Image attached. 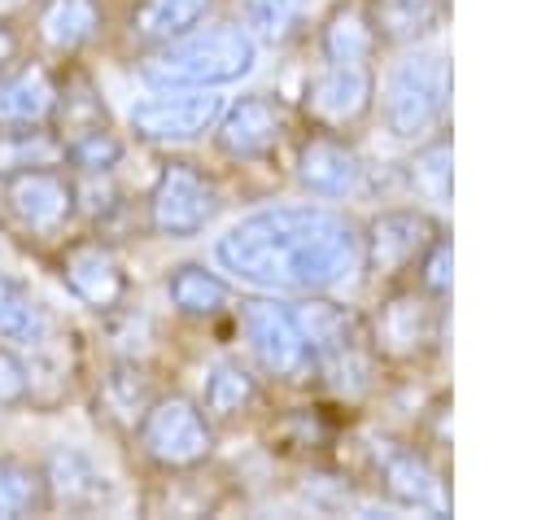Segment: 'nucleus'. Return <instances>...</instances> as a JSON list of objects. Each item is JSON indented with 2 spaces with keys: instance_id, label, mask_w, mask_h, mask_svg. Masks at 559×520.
I'll return each instance as SVG.
<instances>
[{
  "instance_id": "f257e3e1",
  "label": "nucleus",
  "mask_w": 559,
  "mask_h": 520,
  "mask_svg": "<svg viewBox=\"0 0 559 520\" xmlns=\"http://www.w3.org/2000/svg\"><path fill=\"white\" fill-rule=\"evenodd\" d=\"M214 258L236 280L266 293H328L354 275L358 232L319 205H271L218 236Z\"/></svg>"
},
{
  "instance_id": "f03ea898",
  "label": "nucleus",
  "mask_w": 559,
  "mask_h": 520,
  "mask_svg": "<svg viewBox=\"0 0 559 520\" xmlns=\"http://www.w3.org/2000/svg\"><path fill=\"white\" fill-rule=\"evenodd\" d=\"M258 61V39L240 22H218L205 31H188L148 48L140 61V79L148 87H223L249 74Z\"/></svg>"
},
{
  "instance_id": "7ed1b4c3",
  "label": "nucleus",
  "mask_w": 559,
  "mask_h": 520,
  "mask_svg": "<svg viewBox=\"0 0 559 520\" xmlns=\"http://www.w3.org/2000/svg\"><path fill=\"white\" fill-rule=\"evenodd\" d=\"M79 214V179L66 166H31L0 179V218L26 245H61Z\"/></svg>"
},
{
  "instance_id": "20e7f679",
  "label": "nucleus",
  "mask_w": 559,
  "mask_h": 520,
  "mask_svg": "<svg viewBox=\"0 0 559 520\" xmlns=\"http://www.w3.org/2000/svg\"><path fill=\"white\" fill-rule=\"evenodd\" d=\"M293 315L314 354V376H323L336 393H362L371 385V358H367L371 345H367V332L358 328V319L345 306L323 302V297L293 306Z\"/></svg>"
},
{
  "instance_id": "39448f33",
  "label": "nucleus",
  "mask_w": 559,
  "mask_h": 520,
  "mask_svg": "<svg viewBox=\"0 0 559 520\" xmlns=\"http://www.w3.org/2000/svg\"><path fill=\"white\" fill-rule=\"evenodd\" d=\"M140 454L162 472H192L214 454V424L188 393L170 389L148 402V411L135 424Z\"/></svg>"
},
{
  "instance_id": "423d86ee",
  "label": "nucleus",
  "mask_w": 559,
  "mask_h": 520,
  "mask_svg": "<svg viewBox=\"0 0 559 520\" xmlns=\"http://www.w3.org/2000/svg\"><path fill=\"white\" fill-rule=\"evenodd\" d=\"M218 188L214 179L197 166V162H183V157H170L162 162L148 197H144V218L157 236H170V240H188L197 232H205L218 214Z\"/></svg>"
},
{
  "instance_id": "0eeeda50",
  "label": "nucleus",
  "mask_w": 559,
  "mask_h": 520,
  "mask_svg": "<svg viewBox=\"0 0 559 520\" xmlns=\"http://www.w3.org/2000/svg\"><path fill=\"white\" fill-rule=\"evenodd\" d=\"M450 96V66L441 52H411L384 83V122L397 140H419L437 127Z\"/></svg>"
},
{
  "instance_id": "6e6552de",
  "label": "nucleus",
  "mask_w": 559,
  "mask_h": 520,
  "mask_svg": "<svg viewBox=\"0 0 559 520\" xmlns=\"http://www.w3.org/2000/svg\"><path fill=\"white\" fill-rule=\"evenodd\" d=\"M240 336L253 354V363L275 376V380H310L314 376V354L301 336V323L293 306H280L271 297H249L240 302Z\"/></svg>"
},
{
  "instance_id": "1a4fd4ad",
  "label": "nucleus",
  "mask_w": 559,
  "mask_h": 520,
  "mask_svg": "<svg viewBox=\"0 0 559 520\" xmlns=\"http://www.w3.org/2000/svg\"><path fill=\"white\" fill-rule=\"evenodd\" d=\"M52 271L66 284V293L79 306L96 310V315H114L127 302V293H131L127 267H122V258L114 253V245L105 236L61 240L57 253H52Z\"/></svg>"
},
{
  "instance_id": "9d476101",
  "label": "nucleus",
  "mask_w": 559,
  "mask_h": 520,
  "mask_svg": "<svg viewBox=\"0 0 559 520\" xmlns=\"http://www.w3.org/2000/svg\"><path fill=\"white\" fill-rule=\"evenodd\" d=\"M437 323H441V315L428 302V293L402 288V293H389L380 302V310L371 315L367 345L384 363H415L437 345Z\"/></svg>"
},
{
  "instance_id": "9b49d317",
  "label": "nucleus",
  "mask_w": 559,
  "mask_h": 520,
  "mask_svg": "<svg viewBox=\"0 0 559 520\" xmlns=\"http://www.w3.org/2000/svg\"><path fill=\"white\" fill-rule=\"evenodd\" d=\"M223 114V96L210 87H157V96L131 109V131L144 144H183L214 127Z\"/></svg>"
},
{
  "instance_id": "f8f14e48",
  "label": "nucleus",
  "mask_w": 559,
  "mask_h": 520,
  "mask_svg": "<svg viewBox=\"0 0 559 520\" xmlns=\"http://www.w3.org/2000/svg\"><path fill=\"white\" fill-rule=\"evenodd\" d=\"M288 131V114L275 96L249 92L214 118V149L231 162H262Z\"/></svg>"
},
{
  "instance_id": "ddd939ff",
  "label": "nucleus",
  "mask_w": 559,
  "mask_h": 520,
  "mask_svg": "<svg viewBox=\"0 0 559 520\" xmlns=\"http://www.w3.org/2000/svg\"><path fill=\"white\" fill-rule=\"evenodd\" d=\"M306 118L319 131H349L371 109V66H328L310 79L301 96Z\"/></svg>"
},
{
  "instance_id": "4468645a",
  "label": "nucleus",
  "mask_w": 559,
  "mask_h": 520,
  "mask_svg": "<svg viewBox=\"0 0 559 520\" xmlns=\"http://www.w3.org/2000/svg\"><path fill=\"white\" fill-rule=\"evenodd\" d=\"M432 236H437V227L419 210H384L367 223V236H358V245H362L371 275L389 280V275L406 271L411 262H419V253L432 245Z\"/></svg>"
},
{
  "instance_id": "2eb2a0df",
  "label": "nucleus",
  "mask_w": 559,
  "mask_h": 520,
  "mask_svg": "<svg viewBox=\"0 0 559 520\" xmlns=\"http://www.w3.org/2000/svg\"><path fill=\"white\" fill-rule=\"evenodd\" d=\"M105 31V4L100 0H39L31 9V39L44 57H79L92 48Z\"/></svg>"
},
{
  "instance_id": "dca6fc26",
  "label": "nucleus",
  "mask_w": 559,
  "mask_h": 520,
  "mask_svg": "<svg viewBox=\"0 0 559 520\" xmlns=\"http://www.w3.org/2000/svg\"><path fill=\"white\" fill-rule=\"evenodd\" d=\"M39 472H44V489H48V511L61 507V511H100L114 503V485L109 476L74 446H57L39 459Z\"/></svg>"
},
{
  "instance_id": "f3484780",
  "label": "nucleus",
  "mask_w": 559,
  "mask_h": 520,
  "mask_svg": "<svg viewBox=\"0 0 559 520\" xmlns=\"http://www.w3.org/2000/svg\"><path fill=\"white\" fill-rule=\"evenodd\" d=\"M157 398L148 371L131 358H114L100 367L96 376V389H92V406H96V419H105L114 433H135L140 415L148 411V402Z\"/></svg>"
},
{
  "instance_id": "a211bd4d",
  "label": "nucleus",
  "mask_w": 559,
  "mask_h": 520,
  "mask_svg": "<svg viewBox=\"0 0 559 520\" xmlns=\"http://www.w3.org/2000/svg\"><path fill=\"white\" fill-rule=\"evenodd\" d=\"M293 170H297V184L314 197H349L362 175L358 153L332 131H314L310 140H301Z\"/></svg>"
},
{
  "instance_id": "6ab92c4d",
  "label": "nucleus",
  "mask_w": 559,
  "mask_h": 520,
  "mask_svg": "<svg viewBox=\"0 0 559 520\" xmlns=\"http://www.w3.org/2000/svg\"><path fill=\"white\" fill-rule=\"evenodd\" d=\"M57 105V70L48 61H13L0 74V127L48 122Z\"/></svg>"
},
{
  "instance_id": "aec40b11",
  "label": "nucleus",
  "mask_w": 559,
  "mask_h": 520,
  "mask_svg": "<svg viewBox=\"0 0 559 520\" xmlns=\"http://www.w3.org/2000/svg\"><path fill=\"white\" fill-rule=\"evenodd\" d=\"M210 9H214V0H135L127 13V35L144 48H157V44L179 39L192 26H201Z\"/></svg>"
},
{
  "instance_id": "412c9836",
  "label": "nucleus",
  "mask_w": 559,
  "mask_h": 520,
  "mask_svg": "<svg viewBox=\"0 0 559 520\" xmlns=\"http://www.w3.org/2000/svg\"><path fill=\"white\" fill-rule=\"evenodd\" d=\"M380 459V476H384V489L406 503V507H428V511H441L445 507V489L437 481V472L428 468L424 454L406 450V446H389V450H376Z\"/></svg>"
},
{
  "instance_id": "4be33fe9",
  "label": "nucleus",
  "mask_w": 559,
  "mask_h": 520,
  "mask_svg": "<svg viewBox=\"0 0 559 520\" xmlns=\"http://www.w3.org/2000/svg\"><path fill=\"white\" fill-rule=\"evenodd\" d=\"M376 31L367 22V9L354 0V4H336L319 31V57L328 66H371L376 57Z\"/></svg>"
},
{
  "instance_id": "5701e85b",
  "label": "nucleus",
  "mask_w": 559,
  "mask_h": 520,
  "mask_svg": "<svg viewBox=\"0 0 559 520\" xmlns=\"http://www.w3.org/2000/svg\"><path fill=\"white\" fill-rule=\"evenodd\" d=\"M109 122V109L100 101V87L92 83V74L70 57L66 70H57V105H52V118L48 127L57 135H70V131H83V127H100Z\"/></svg>"
},
{
  "instance_id": "b1692460",
  "label": "nucleus",
  "mask_w": 559,
  "mask_h": 520,
  "mask_svg": "<svg viewBox=\"0 0 559 520\" xmlns=\"http://www.w3.org/2000/svg\"><path fill=\"white\" fill-rule=\"evenodd\" d=\"M367 22L376 31V39L384 44H415L424 35L437 31L441 22V0H362Z\"/></svg>"
},
{
  "instance_id": "393cba45",
  "label": "nucleus",
  "mask_w": 559,
  "mask_h": 520,
  "mask_svg": "<svg viewBox=\"0 0 559 520\" xmlns=\"http://www.w3.org/2000/svg\"><path fill=\"white\" fill-rule=\"evenodd\" d=\"M253 402H258V380L249 367H240L236 358H223L210 367L205 393H201V411L210 415V424H236L240 415H249Z\"/></svg>"
},
{
  "instance_id": "a878e982",
  "label": "nucleus",
  "mask_w": 559,
  "mask_h": 520,
  "mask_svg": "<svg viewBox=\"0 0 559 520\" xmlns=\"http://www.w3.org/2000/svg\"><path fill=\"white\" fill-rule=\"evenodd\" d=\"M227 280L205 271L201 262H179L170 275H166V297L170 306L183 315V319H214L223 306H227Z\"/></svg>"
},
{
  "instance_id": "bb28decb",
  "label": "nucleus",
  "mask_w": 559,
  "mask_h": 520,
  "mask_svg": "<svg viewBox=\"0 0 559 520\" xmlns=\"http://www.w3.org/2000/svg\"><path fill=\"white\" fill-rule=\"evenodd\" d=\"M31 166H66L61 135L48 122L31 127H0V179L31 170Z\"/></svg>"
},
{
  "instance_id": "cd10ccee",
  "label": "nucleus",
  "mask_w": 559,
  "mask_h": 520,
  "mask_svg": "<svg viewBox=\"0 0 559 520\" xmlns=\"http://www.w3.org/2000/svg\"><path fill=\"white\" fill-rule=\"evenodd\" d=\"M0 341H9V345H44L48 341V315H44L39 297L9 271H0Z\"/></svg>"
},
{
  "instance_id": "c85d7f7f",
  "label": "nucleus",
  "mask_w": 559,
  "mask_h": 520,
  "mask_svg": "<svg viewBox=\"0 0 559 520\" xmlns=\"http://www.w3.org/2000/svg\"><path fill=\"white\" fill-rule=\"evenodd\" d=\"M44 511H48V489L39 463L0 454V520L44 516Z\"/></svg>"
},
{
  "instance_id": "c756f323",
  "label": "nucleus",
  "mask_w": 559,
  "mask_h": 520,
  "mask_svg": "<svg viewBox=\"0 0 559 520\" xmlns=\"http://www.w3.org/2000/svg\"><path fill=\"white\" fill-rule=\"evenodd\" d=\"M61 149H66V166L79 170V175H109L122 162V153H127L122 135L109 122L61 135Z\"/></svg>"
},
{
  "instance_id": "7c9ffc66",
  "label": "nucleus",
  "mask_w": 559,
  "mask_h": 520,
  "mask_svg": "<svg viewBox=\"0 0 559 520\" xmlns=\"http://www.w3.org/2000/svg\"><path fill=\"white\" fill-rule=\"evenodd\" d=\"M306 17V0H240V22L253 39L284 44Z\"/></svg>"
},
{
  "instance_id": "2f4dec72",
  "label": "nucleus",
  "mask_w": 559,
  "mask_h": 520,
  "mask_svg": "<svg viewBox=\"0 0 559 520\" xmlns=\"http://www.w3.org/2000/svg\"><path fill=\"white\" fill-rule=\"evenodd\" d=\"M31 402H35V371L9 341H0V411H22Z\"/></svg>"
},
{
  "instance_id": "473e14b6",
  "label": "nucleus",
  "mask_w": 559,
  "mask_h": 520,
  "mask_svg": "<svg viewBox=\"0 0 559 520\" xmlns=\"http://www.w3.org/2000/svg\"><path fill=\"white\" fill-rule=\"evenodd\" d=\"M411 184H415L428 201L445 205V201H450V144H428V149L411 162Z\"/></svg>"
},
{
  "instance_id": "72a5a7b5",
  "label": "nucleus",
  "mask_w": 559,
  "mask_h": 520,
  "mask_svg": "<svg viewBox=\"0 0 559 520\" xmlns=\"http://www.w3.org/2000/svg\"><path fill=\"white\" fill-rule=\"evenodd\" d=\"M419 288L441 297L450 288V240L432 236V245L419 253Z\"/></svg>"
},
{
  "instance_id": "f704fd0d",
  "label": "nucleus",
  "mask_w": 559,
  "mask_h": 520,
  "mask_svg": "<svg viewBox=\"0 0 559 520\" xmlns=\"http://www.w3.org/2000/svg\"><path fill=\"white\" fill-rule=\"evenodd\" d=\"M22 44H26L22 26L9 22V17H0V74H4L13 61H22Z\"/></svg>"
}]
</instances>
